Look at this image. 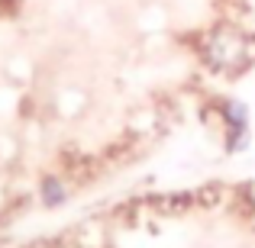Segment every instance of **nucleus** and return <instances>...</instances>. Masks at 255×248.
Masks as SVG:
<instances>
[{
	"label": "nucleus",
	"instance_id": "2",
	"mask_svg": "<svg viewBox=\"0 0 255 248\" xmlns=\"http://www.w3.org/2000/svg\"><path fill=\"white\" fill-rule=\"evenodd\" d=\"M223 123H226V149L230 152H243L249 149V106L243 100L230 97L223 100Z\"/></svg>",
	"mask_w": 255,
	"mask_h": 248
},
{
	"label": "nucleus",
	"instance_id": "3",
	"mask_svg": "<svg viewBox=\"0 0 255 248\" xmlns=\"http://www.w3.org/2000/svg\"><path fill=\"white\" fill-rule=\"evenodd\" d=\"M39 197H42V203L49 206V210H55V206H62L65 200H68V190H65V184L58 177H42Z\"/></svg>",
	"mask_w": 255,
	"mask_h": 248
},
{
	"label": "nucleus",
	"instance_id": "1",
	"mask_svg": "<svg viewBox=\"0 0 255 248\" xmlns=\"http://www.w3.org/2000/svg\"><path fill=\"white\" fill-rule=\"evenodd\" d=\"M204 58L210 68L230 71L249 62V42L236 26H217L204 42Z\"/></svg>",
	"mask_w": 255,
	"mask_h": 248
}]
</instances>
